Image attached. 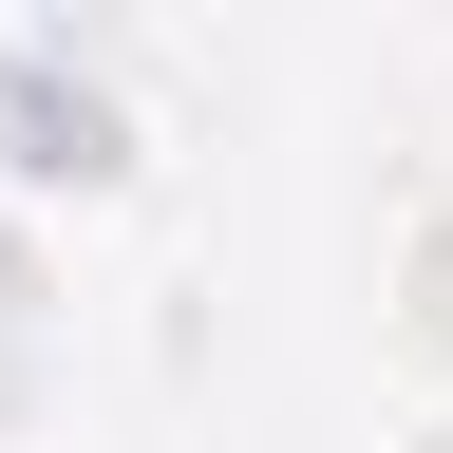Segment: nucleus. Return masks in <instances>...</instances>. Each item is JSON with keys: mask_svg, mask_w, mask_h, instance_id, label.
Instances as JSON below:
<instances>
[]
</instances>
